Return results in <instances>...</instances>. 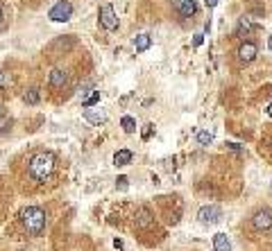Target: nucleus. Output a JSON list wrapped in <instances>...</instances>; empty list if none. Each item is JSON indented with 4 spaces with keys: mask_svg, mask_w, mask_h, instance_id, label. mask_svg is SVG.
I'll return each instance as SVG.
<instances>
[{
    "mask_svg": "<svg viewBox=\"0 0 272 251\" xmlns=\"http://www.w3.org/2000/svg\"><path fill=\"white\" fill-rule=\"evenodd\" d=\"M55 165H57V159L52 152H36V154H32L28 161V172L34 181L43 184V181H48L52 177Z\"/></svg>",
    "mask_w": 272,
    "mask_h": 251,
    "instance_id": "1",
    "label": "nucleus"
},
{
    "mask_svg": "<svg viewBox=\"0 0 272 251\" xmlns=\"http://www.w3.org/2000/svg\"><path fill=\"white\" fill-rule=\"evenodd\" d=\"M23 224L28 229V233L32 235H41L46 229V213L39 206H30L23 211Z\"/></svg>",
    "mask_w": 272,
    "mask_h": 251,
    "instance_id": "2",
    "label": "nucleus"
},
{
    "mask_svg": "<svg viewBox=\"0 0 272 251\" xmlns=\"http://www.w3.org/2000/svg\"><path fill=\"white\" fill-rule=\"evenodd\" d=\"M48 18L55 20V23H66V20L73 18V5L68 0H59V3L52 5V9L48 12Z\"/></svg>",
    "mask_w": 272,
    "mask_h": 251,
    "instance_id": "3",
    "label": "nucleus"
},
{
    "mask_svg": "<svg viewBox=\"0 0 272 251\" xmlns=\"http://www.w3.org/2000/svg\"><path fill=\"white\" fill-rule=\"evenodd\" d=\"M98 16H100V25L107 30V32H114V30H118V16H116V12H114L111 5H102Z\"/></svg>",
    "mask_w": 272,
    "mask_h": 251,
    "instance_id": "4",
    "label": "nucleus"
},
{
    "mask_svg": "<svg viewBox=\"0 0 272 251\" xmlns=\"http://www.w3.org/2000/svg\"><path fill=\"white\" fill-rule=\"evenodd\" d=\"M252 224L256 231H270L272 229V208H259L252 215Z\"/></svg>",
    "mask_w": 272,
    "mask_h": 251,
    "instance_id": "5",
    "label": "nucleus"
},
{
    "mask_svg": "<svg viewBox=\"0 0 272 251\" xmlns=\"http://www.w3.org/2000/svg\"><path fill=\"white\" fill-rule=\"evenodd\" d=\"M172 9H175L179 16L191 18L197 14V0H172Z\"/></svg>",
    "mask_w": 272,
    "mask_h": 251,
    "instance_id": "6",
    "label": "nucleus"
},
{
    "mask_svg": "<svg viewBox=\"0 0 272 251\" xmlns=\"http://www.w3.org/2000/svg\"><path fill=\"white\" fill-rule=\"evenodd\" d=\"M238 61L240 64H252V61L256 59V55H259V48H256V43H252V41H245V43L238 45Z\"/></svg>",
    "mask_w": 272,
    "mask_h": 251,
    "instance_id": "7",
    "label": "nucleus"
},
{
    "mask_svg": "<svg viewBox=\"0 0 272 251\" xmlns=\"http://www.w3.org/2000/svg\"><path fill=\"white\" fill-rule=\"evenodd\" d=\"M220 217H222V211L218 206H202L200 213H197V219L202 224H216L220 222Z\"/></svg>",
    "mask_w": 272,
    "mask_h": 251,
    "instance_id": "8",
    "label": "nucleus"
},
{
    "mask_svg": "<svg viewBox=\"0 0 272 251\" xmlns=\"http://www.w3.org/2000/svg\"><path fill=\"white\" fill-rule=\"evenodd\" d=\"M68 82V72L64 70V68H52L50 75H48V84L52 88H64Z\"/></svg>",
    "mask_w": 272,
    "mask_h": 251,
    "instance_id": "9",
    "label": "nucleus"
},
{
    "mask_svg": "<svg viewBox=\"0 0 272 251\" xmlns=\"http://www.w3.org/2000/svg\"><path fill=\"white\" fill-rule=\"evenodd\" d=\"M150 222H152V213H150L148 208H139V211H136V215H134V224H136V229L148 227Z\"/></svg>",
    "mask_w": 272,
    "mask_h": 251,
    "instance_id": "10",
    "label": "nucleus"
},
{
    "mask_svg": "<svg viewBox=\"0 0 272 251\" xmlns=\"http://www.w3.org/2000/svg\"><path fill=\"white\" fill-rule=\"evenodd\" d=\"M134 159V154L129 149H118L116 154H114V165L116 167H123V165H129Z\"/></svg>",
    "mask_w": 272,
    "mask_h": 251,
    "instance_id": "11",
    "label": "nucleus"
},
{
    "mask_svg": "<svg viewBox=\"0 0 272 251\" xmlns=\"http://www.w3.org/2000/svg\"><path fill=\"white\" fill-rule=\"evenodd\" d=\"M213 251H232V242L224 233H216L213 235Z\"/></svg>",
    "mask_w": 272,
    "mask_h": 251,
    "instance_id": "12",
    "label": "nucleus"
},
{
    "mask_svg": "<svg viewBox=\"0 0 272 251\" xmlns=\"http://www.w3.org/2000/svg\"><path fill=\"white\" fill-rule=\"evenodd\" d=\"M150 45H152V39H150V34H139L134 39V48L139 50V52H145Z\"/></svg>",
    "mask_w": 272,
    "mask_h": 251,
    "instance_id": "13",
    "label": "nucleus"
},
{
    "mask_svg": "<svg viewBox=\"0 0 272 251\" xmlns=\"http://www.w3.org/2000/svg\"><path fill=\"white\" fill-rule=\"evenodd\" d=\"M84 118L88 120V122H93V124H100L107 120V113L104 111H93V109H86L84 111Z\"/></svg>",
    "mask_w": 272,
    "mask_h": 251,
    "instance_id": "14",
    "label": "nucleus"
},
{
    "mask_svg": "<svg viewBox=\"0 0 272 251\" xmlns=\"http://www.w3.org/2000/svg\"><path fill=\"white\" fill-rule=\"evenodd\" d=\"M120 127H123L127 134H134L136 132V120L129 118V116H125L123 120H120Z\"/></svg>",
    "mask_w": 272,
    "mask_h": 251,
    "instance_id": "15",
    "label": "nucleus"
},
{
    "mask_svg": "<svg viewBox=\"0 0 272 251\" xmlns=\"http://www.w3.org/2000/svg\"><path fill=\"white\" fill-rule=\"evenodd\" d=\"M98 102H100V91H93L91 95H88V97H86V100L82 102V104H84V109H91L93 104H98Z\"/></svg>",
    "mask_w": 272,
    "mask_h": 251,
    "instance_id": "16",
    "label": "nucleus"
},
{
    "mask_svg": "<svg viewBox=\"0 0 272 251\" xmlns=\"http://www.w3.org/2000/svg\"><path fill=\"white\" fill-rule=\"evenodd\" d=\"M197 143H200V145H211L213 143V134L211 132H197Z\"/></svg>",
    "mask_w": 272,
    "mask_h": 251,
    "instance_id": "17",
    "label": "nucleus"
},
{
    "mask_svg": "<svg viewBox=\"0 0 272 251\" xmlns=\"http://www.w3.org/2000/svg\"><path fill=\"white\" fill-rule=\"evenodd\" d=\"M252 30V20H250L247 16H243L238 20V34H243V32H250Z\"/></svg>",
    "mask_w": 272,
    "mask_h": 251,
    "instance_id": "18",
    "label": "nucleus"
},
{
    "mask_svg": "<svg viewBox=\"0 0 272 251\" xmlns=\"http://www.w3.org/2000/svg\"><path fill=\"white\" fill-rule=\"evenodd\" d=\"M25 102H28V104H36V102H39V91H36V88H30V91L25 93Z\"/></svg>",
    "mask_w": 272,
    "mask_h": 251,
    "instance_id": "19",
    "label": "nucleus"
},
{
    "mask_svg": "<svg viewBox=\"0 0 272 251\" xmlns=\"http://www.w3.org/2000/svg\"><path fill=\"white\" fill-rule=\"evenodd\" d=\"M116 181H118V184H116V186L120 188V190H125V188H127V177H118V179H116Z\"/></svg>",
    "mask_w": 272,
    "mask_h": 251,
    "instance_id": "20",
    "label": "nucleus"
},
{
    "mask_svg": "<svg viewBox=\"0 0 272 251\" xmlns=\"http://www.w3.org/2000/svg\"><path fill=\"white\" fill-rule=\"evenodd\" d=\"M150 136H152V124H145V129H143V138L148 140Z\"/></svg>",
    "mask_w": 272,
    "mask_h": 251,
    "instance_id": "21",
    "label": "nucleus"
},
{
    "mask_svg": "<svg viewBox=\"0 0 272 251\" xmlns=\"http://www.w3.org/2000/svg\"><path fill=\"white\" fill-rule=\"evenodd\" d=\"M202 41H204V34H195V39H193V45H202Z\"/></svg>",
    "mask_w": 272,
    "mask_h": 251,
    "instance_id": "22",
    "label": "nucleus"
},
{
    "mask_svg": "<svg viewBox=\"0 0 272 251\" xmlns=\"http://www.w3.org/2000/svg\"><path fill=\"white\" fill-rule=\"evenodd\" d=\"M5 84H7V77H5L3 68H0V91H3V88H5Z\"/></svg>",
    "mask_w": 272,
    "mask_h": 251,
    "instance_id": "23",
    "label": "nucleus"
},
{
    "mask_svg": "<svg viewBox=\"0 0 272 251\" xmlns=\"http://www.w3.org/2000/svg\"><path fill=\"white\" fill-rule=\"evenodd\" d=\"M114 247H116V249H125V244H123V240H114Z\"/></svg>",
    "mask_w": 272,
    "mask_h": 251,
    "instance_id": "24",
    "label": "nucleus"
},
{
    "mask_svg": "<svg viewBox=\"0 0 272 251\" xmlns=\"http://www.w3.org/2000/svg\"><path fill=\"white\" fill-rule=\"evenodd\" d=\"M204 3H207V7H216V5L220 3V0H204Z\"/></svg>",
    "mask_w": 272,
    "mask_h": 251,
    "instance_id": "25",
    "label": "nucleus"
},
{
    "mask_svg": "<svg viewBox=\"0 0 272 251\" xmlns=\"http://www.w3.org/2000/svg\"><path fill=\"white\" fill-rule=\"evenodd\" d=\"M227 147H229V149H236V152H238V149H240V145H236V143H227Z\"/></svg>",
    "mask_w": 272,
    "mask_h": 251,
    "instance_id": "26",
    "label": "nucleus"
},
{
    "mask_svg": "<svg viewBox=\"0 0 272 251\" xmlns=\"http://www.w3.org/2000/svg\"><path fill=\"white\" fill-rule=\"evenodd\" d=\"M265 113H268V116H270V118H272V102H270V104H268V109H265Z\"/></svg>",
    "mask_w": 272,
    "mask_h": 251,
    "instance_id": "27",
    "label": "nucleus"
},
{
    "mask_svg": "<svg viewBox=\"0 0 272 251\" xmlns=\"http://www.w3.org/2000/svg\"><path fill=\"white\" fill-rule=\"evenodd\" d=\"M247 3H250V5H254V7H256V5H259V0H247Z\"/></svg>",
    "mask_w": 272,
    "mask_h": 251,
    "instance_id": "28",
    "label": "nucleus"
},
{
    "mask_svg": "<svg viewBox=\"0 0 272 251\" xmlns=\"http://www.w3.org/2000/svg\"><path fill=\"white\" fill-rule=\"evenodd\" d=\"M268 45H270V52H272V36H270V43Z\"/></svg>",
    "mask_w": 272,
    "mask_h": 251,
    "instance_id": "29",
    "label": "nucleus"
},
{
    "mask_svg": "<svg viewBox=\"0 0 272 251\" xmlns=\"http://www.w3.org/2000/svg\"><path fill=\"white\" fill-rule=\"evenodd\" d=\"M0 23H3V9H0Z\"/></svg>",
    "mask_w": 272,
    "mask_h": 251,
    "instance_id": "30",
    "label": "nucleus"
},
{
    "mask_svg": "<svg viewBox=\"0 0 272 251\" xmlns=\"http://www.w3.org/2000/svg\"><path fill=\"white\" fill-rule=\"evenodd\" d=\"M0 116H3V109H0Z\"/></svg>",
    "mask_w": 272,
    "mask_h": 251,
    "instance_id": "31",
    "label": "nucleus"
}]
</instances>
